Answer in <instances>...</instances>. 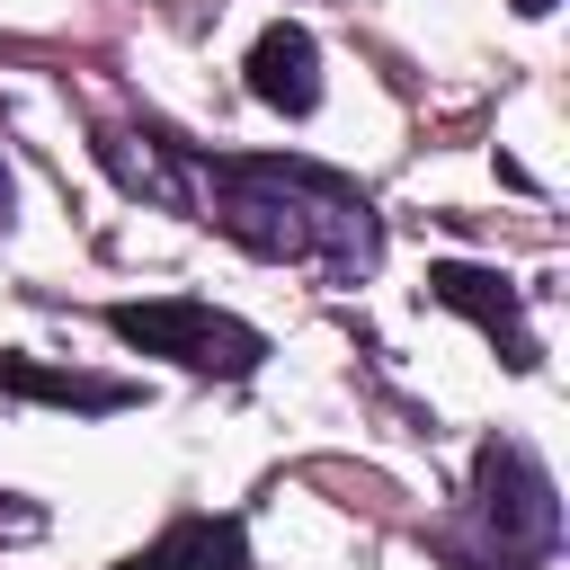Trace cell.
<instances>
[{"label": "cell", "mask_w": 570, "mask_h": 570, "mask_svg": "<svg viewBox=\"0 0 570 570\" xmlns=\"http://www.w3.org/2000/svg\"><path fill=\"white\" fill-rule=\"evenodd\" d=\"M205 169V223H223L249 258L276 267H321V276H365L383 258V223L356 178L321 160H187Z\"/></svg>", "instance_id": "1"}, {"label": "cell", "mask_w": 570, "mask_h": 570, "mask_svg": "<svg viewBox=\"0 0 570 570\" xmlns=\"http://www.w3.org/2000/svg\"><path fill=\"white\" fill-rule=\"evenodd\" d=\"M107 330H116L125 347H142V356H169V365H187V374H223V383L258 374V356H267V338H258L240 312H214V303H196V294L107 303Z\"/></svg>", "instance_id": "2"}, {"label": "cell", "mask_w": 570, "mask_h": 570, "mask_svg": "<svg viewBox=\"0 0 570 570\" xmlns=\"http://www.w3.org/2000/svg\"><path fill=\"white\" fill-rule=\"evenodd\" d=\"M472 517L490 525L499 570H534V561L561 543V499H552V472L534 463V445L490 436V445L472 454Z\"/></svg>", "instance_id": "3"}, {"label": "cell", "mask_w": 570, "mask_h": 570, "mask_svg": "<svg viewBox=\"0 0 570 570\" xmlns=\"http://www.w3.org/2000/svg\"><path fill=\"white\" fill-rule=\"evenodd\" d=\"M428 303L463 312V321H472V330L499 347V365H508V374H534V365H543V347H534V330H525V303H517V285H508L499 267L436 258V267H428Z\"/></svg>", "instance_id": "4"}, {"label": "cell", "mask_w": 570, "mask_h": 570, "mask_svg": "<svg viewBox=\"0 0 570 570\" xmlns=\"http://www.w3.org/2000/svg\"><path fill=\"white\" fill-rule=\"evenodd\" d=\"M249 98L276 107V116H312L321 107V45H312V27H294V18L258 27V45H249Z\"/></svg>", "instance_id": "5"}, {"label": "cell", "mask_w": 570, "mask_h": 570, "mask_svg": "<svg viewBox=\"0 0 570 570\" xmlns=\"http://www.w3.org/2000/svg\"><path fill=\"white\" fill-rule=\"evenodd\" d=\"M125 570H249V525L187 508V517H169L142 552H125Z\"/></svg>", "instance_id": "6"}, {"label": "cell", "mask_w": 570, "mask_h": 570, "mask_svg": "<svg viewBox=\"0 0 570 570\" xmlns=\"http://www.w3.org/2000/svg\"><path fill=\"white\" fill-rule=\"evenodd\" d=\"M0 392H9V401H45V410H89V419L142 401V392L116 383V374H71V365H36V356H0Z\"/></svg>", "instance_id": "7"}, {"label": "cell", "mask_w": 570, "mask_h": 570, "mask_svg": "<svg viewBox=\"0 0 570 570\" xmlns=\"http://www.w3.org/2000/svg\"><path fill=\"white\" fill-rule=\"evenodd\" d=\"M36 525H45V517H36V508H9V490H0V534H36Z\"/></svg>", "instance_id": "8"}, {"label": "cell", "mask_w": 570, "mask_h": 570, "mask_svg": "<svg viewBox=\"0 0 570 570\" xmlns=\"http://www.w3.org/2000/svg\"><path fill=\"white\" fill-rule=\"evenodd\" d=\"M508 9H517V18H552V0H508Z\"/></svg>", "instance_id": "9"}, {"label": "cell", "mask_w": 570, "mask_h": 570, "mask_svg": "<svg viewBox=\"0 0 570 570\" xmlns=\"http://www.w3.org/2000/svg\"><path fill=\"white\" fill-rule=\"evenodd\" d=\"M0 223H9V160H0Z\"/></svg>", "instance_id": "10"}]
</instances>
